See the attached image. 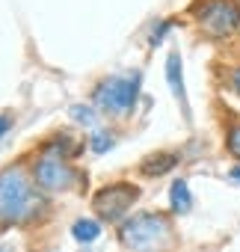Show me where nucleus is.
<instances>
[{
	"instance_id": "obj_9",
	"label": "nucleus",
	"mask_w": 240,
	"mask_h": 252,
	"mask_svg": "<svg viewBox=\"0 0 240 252\" xmlns=\"http://www.w3.org/2000/svg\"><path fill=\"white\" fill-rule=\"evenodd\" d=\"M172 196H169V202H172V211L175 214H187L190 208H193V196H190V187H187V181H175L172 184V190H169Z\"/></svg>"
},
{
	"instance_id": "obj_10",
	"label": "nucleus",
	"mask_w": 240,
	"mask_h": 252,
	"mask_svg": "<svg viewBox=\"0 0 240 252\" xmlns=\"http://www.w3.org/2000/svg\"><path fill=\"white\" fill-rule=\"evenodd\" d=\"M71 234H74V240H80V243H92V240H98L101 225H98L95 220H77V222L71 225Z\"/></svg>"
},
{
	"instance_id": "obj_14",
	"label": "nucleus",
	"mask_w": 240,
	"mask_h": 252,
	"mask_svg": "<svg viewBox=\"0 0 240 252\" xmlns=\"http://www.w3.org/2000/svg\"><path fill=\"white\" fill-rule=\"evenodd\" d=\"M169 27H172L169 21H163V24H157V30L151 33V39H149V42H151V45H160V42H163V36L169 33Z\"/></svg>"
},
{
	"instance_id": "obj_5",
	"label": "nucleus",
	"mask_w": 240,
	"mask_h": 252,
	"mask_svg": "<svg viewBox=\"0 0 240 252\" xmlns=\"http://www.w3.org/2000/svg\"><path fill=\"white\" fill-rule=\"evenodd\" d=\"M33 178H36V184L42 190L57 193V190H68L74 184V169L65 163V158L57 149H45L42 158L33 166Z\"/></svg>"
},
{
	"instance_id": "obj_8",
	"label": "nucleus",
	"mask_w": 240,
	"mask_h": 252,
	"mask_svg": "<svg viewBox=\"0 0 240 252\" xmlns=\"http://www.w3.org/2000/svg\"><path fill=\"white\" fill-rule=\"evenodd\" d=\"M175 166H178V155L175 152H157V155L146 158L140 169H143V175H163V172H169Z\"/></svg>"
},
{
	"instance_id": "obj_16",
	"label": "nucleus",
	"mask_w": 240,
	"mask_h": 252,
	"mask_svg": "<svg viewBox=\"0 0 240 252\" xmlns=\"http://www.w3.org/2000/svg\"><path fill=\"white\" fill-rule=\"evenodd\" d=\"M231 86H234V92L240 95V68H234V71H231Z\"/></svg>"
},
{
	"instance_id": "obj_11",
	"label": "nucleus",
	"mask_w": 240,
	"mask_h": 252,
	"mask_svg": "<svg viewBox=\"0 0 240 252\" xmlns=\"http://www.w3.org/2000/svg\"><path fill=\"white\" fill-rule=\"evenodd\" d=\"M68 113H71V119H74L77 125H86V128H95V122H98V113H95V107H83V104H74Z\"/></svg>"
},
{
	"instance_id": "obj_1",
	"label": "nucleus",
	"mask_w": 240,
	"mask_h": 252,
	"mask_svg": "<svg viewBox=\"0 0 240 252\" xmlns=\"http://www.w3.org/2000/svg\"><path fill=\"white\" fill-rule=\"evenodd\" d=\"M42 211V196L24 175V169L9 166L0 172V220L3 222H24Z\"/></svg>"
},
{
	"instance_id": "obj_13",
	"label": "nucleus",
	"mask_w": 240,
	"mask_h": 252,
	"mask_svg": "<svg viewBox=\"0 0 240 252\" xmlns=\"http://www.w3.org/2000/svg\"><path fill=\"white\" fill-rule=\"evenodd\" d=\"M225 143H228V152H231L234 158H240V125H234V128L228 131Z\"/></svg>"
},
{
	"instance_id": "obj_2",
	"label": "nucleus",
	"mask_w": 240,
	"mask_h": 252,
	"mask_svg": "<svg viewBox=\"0 0 240 252\" xmlns=\"http://www.w3.org/2000/svg\"><path fill=\"white\" fill-rule=\"evenodd\" d=\"M119 240L131 252H160L172 240V225L163 214H137L119 225Z\"/></svg>"
},
{
	"instance_id": "obj_17",
	"label": "nucleus",
	"mask_w": 240,
	"mask_h": 252,
	"mask_svg": "<svg viewBox=\"0 0 240 252\" xmlns=\"http://www.w3.org/2000/svg\"><path fill=\"white\" fill-rule=\"evenodd\" d=\"M228 175H231V181H237V184H240V163H237V166H234Z\"/></svg>"
},
{
	"instance_id": "obj_12",
	"label": "nucleus",
	"mask_w": 240,
	"mask_h": 252,
	"mask_svg": "<svg viewBox=\"0 0 240 252\" xmlns=\"http://www.w3.org/2000/svg\"><path fill=\"white\" fill-rule=\"evenodd\" d=\"M113 143H116V140H113V134H104V131H95V134H92V140H89V146H92V152H95V155L110 152V149H113Z\"/></svg>"
},
{
	"instance_id": "obj_7",
	"label": "nucleus",
	"mask_w": 240,
	"mask_h": 252,
	"mask_svg": "<svg viewBox=\"0 0 240 252\" xmlns=\"http://www.w3.org/2000/svg\"><path fill=\"white\" fill-rule=\"evenodd\" d=\"M166 80H169V89H172V95L181 101V107H184V113H190L187 110V92H184V77H181V54H169L166 57Z\"/></svg>"
},
{
	"instance_id": "obj_6",
	"label": "nucleus",
	"mask_w": 240,
	"mask_h": 252,
	"mask_svg": "<svg viewBox=\"0 0 240 252\" xmlns=\"http://www.w3.org/2000/svg\"><path fill=\"white\" fill-rule=\"evenodd\" d=\"M137 199H140V190L134 184H110V187H104V190L95 193L92 208H95L98 217H104L110 222H119V220L131 211V205Z\"/></svg>"
},
{
	"instance_id": "obj_15",
	"label": "nucleus",
	"mask_w": 240,
	"mask_h": 252,
	"mask_svg": "<svg viewBox=\"0 0 240 252\" xmlns=\"http://www.w3.org/2000/svg\"><path fill=\"white\" fill-rule=\"evenodd\" d=\"M9 128H12V119H9V116H0V137H3Z\"/></svg>"
},
{
	"instance_id": "obj_4",
	"label": "nucleus",
	"mask_w": 240,
	"mask_h": 252,
	"mask_svg": "<svg viewBox=\"0 0 240 252\" xmlns=\"http://www.w3.org/2000/svg\"><path fill=\"white\" fill-rule=\"evenodd\" d=\"M196 24L210 39H228L240 30V3L237 0H208L196 9Z\"/></svg>"
},
{
	"instance_id": "obj_3",
	"label": "nucleus",
	"mask_w": 240,
	"mask_h": 252,
	"mask_svg": "<svg viewBox=\"0 0 240 252\" xmlns=\"http://www.w3.org/2000/svg\"><path fill=\"white\" fill-rule=\"evenodd\" d=\"M140 86H143V74L131 71L125 77H107L104 83H98V89L92 92L95 107L110 110V113H125L137 104L140 98Z\"/></svg>"
}]
</instances>
